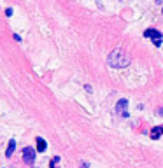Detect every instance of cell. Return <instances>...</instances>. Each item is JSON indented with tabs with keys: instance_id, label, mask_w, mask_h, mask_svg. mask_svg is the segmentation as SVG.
Returning <instances> with one entry per match:
<instances>
[{
	"instance_id": "1",
	"label": "cell",
	"mask_w": 163,
	"mask_h": 168,
	"mask_svg": "<svg viewBox=\"0 0 163 168\" xmlns=\"http://www.w3.org/2000/svg\"><path fill=\"white\" fill-rule=\"evenodd\" d=\"M109 65L116 67V68H125V67L130 65V56L123 49H116L109 54Z\"/></svg>"
},
{
	"instance_id": "2",
	"label": "cell",
	"mask_w": 163,
	"mask_h": 168,
	"mask_svg": "<svg viewBox=\"0 0 163 168\" xmlns=\"http://www.w3.org/2000/svg\"><path fill=\"white\" fill-rule=\"evenodd\" d=\"M34 159H35V149L25 147V149H23V161L30 165V163H34Z\"/></svg>"
},
{
	"instance_id": "3",
	"label": "cell",
	"mask_w": 163,
	"mask_h": 168,
	"mask_svg": "<svg viewBox=\"0 0 163 168\" xmlns=\"http://www.w3.org/2000/svg\"><path fill=\"white\" fill-rule=\"evenodd\" d=\"M126 105H128V100L126 98H121L119 102L116 103V112L121 114V116H126Z\"/></svg>"
},
{
	"instance_id": "4",
	"label": "cell",
	"mask_w": 163,
	"mask_h": 168,
	"mask_svg": "<svg viewBox=\"0 0 163 168\" xmlns=\"http://www.w3.org/2000/svg\"><path fill=\"white\" fill-rule=\"evenodd\" d=\"M144 37L153 39V40H160V39H161V33H160L158 30H154V28H149V30H146V32H144Z\"/></svg>"
},
{
	"instance_id": "5",
	"label": "cell",
	"mask_w": 163,
	"mask_h": 168,
	"mask_svg": "<svg viewBox=\"0 0 163 168\" xmlns=\"http://www.w3.org/2000/svg\"><path fill=\"white\" fill-rule=\"evenodd\" d=\"M161 135H163V128H158V126L153 128V131H151V138L153 140H158Z\"/></svg>"
},
{
	"instance_id": "6",
	"label": "cell",
	"mask_w": 163,
	"mask_h": 168,
	"mask_svg": "<svg viewBox=\"0 0 163 168\" xmlns=\"http://www.w3.org/2000/svg\"><path fill=\"white\" fill-rule=\"evenodd\" d=\"M37 151H39V152H44V151H46V140L44 138H37Z\"/></svg>"
},
{
	"instance_id": "7",
	"label": "cell",
	"mask_w": 163,
	"mask_h": 168,
	"mask_svg": "<svg viewBox=\"0 0 163 168\" xmlns=\"http://www.w3.org/2000/svg\"><path fill=\"white\" fill-rule=\"evenodd\" d=\"M14 149H16V142H14V140H11V144L7 145V152H5V154H7V158H11V154L14 152Z\"/></svg>"
},
{
	"instance_id": "8",
	"label": "cell",
	"mask_w": 163,
	"mask_h": 168,
	"mask_svg": "<svg viewBox=\"0 0 163 168\" xmlns=\"http://www.w3.org/2000/svg\"><path fill=\"white\" fill-rule=\"evenodd\" d=\"M58 161H60V158H55V159L51 161V168H55V166H56V163H58Z\"/></svg>"
},
{
	"instance_id": "9",
	"label": "cell",
	"mask_w": 163,
	"mask_h": 168,
	"mask_svg": "<svg viewBox=\"0 0 163 168\" xmlns=\"http://www.w3.org/2000/svg\"><path fill=\"white\" fill-rule=\"evenodd\" d=\"M81 168H86V165H83V166H81Z\"/></svg>"
},
{
	"instance_id": "10",
	"label": "cell",
	"mask_w": 163,
	"mask_h": 168,
	"mask_svg": "<svg viewBox=\"0 0 163 168\" xmlns=\"http://www.w3.org/2000/svg\"><path fill=\"white\" fill-rule=\"evenodd\" d=\"M156 2H163V0H156Z\"/></svg>"
},
{
	"instance_id": "11",
	"label": "cell",
	"mask_w": 163,
	"mask_h": 168,
	"mask_svg": "<svg viewBox=\"0 0 163 168\" xmlns=\"http://www.w3.org/2000/svg\"><path fill=\"white\" fill-rule=\"evenodd\" d=\"M161 12H163V11H161Z\"/></svg>"
}]
</instances>
